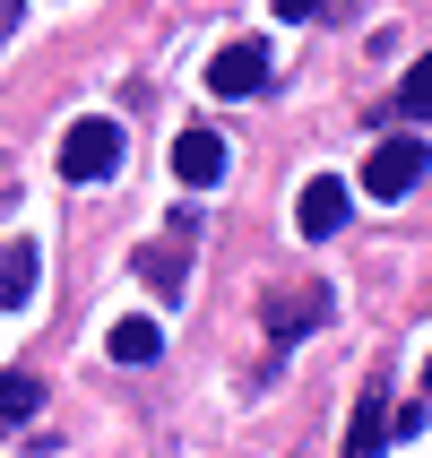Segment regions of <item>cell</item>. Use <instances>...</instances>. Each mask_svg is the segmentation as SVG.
<instances>
[{
    "instance_id": "obj_4",
    "label": "cell",
    "mask_w": 432,
    "mask_h": 458,
    "mask_svg": "<svg viewBox=\"0 0 432 458\" xmlns=\"http://www.w3.org/2000/svg\"><path fill=\"white\" fill-rule=\"evenodd\" d=\"M389 450V381L372 372L355 398V415H346V458H381Z\"/></svg>"
},
{
    "instance_id": "obj_7",
    "label": "cell",
    "mask_w": 432,
    "mask_h": 458,
    "mask_svg": "<svg viewBox=\"0 0 432 458\" xmlns=\"http://www.w3.org/2000/svg\"><path fill=\"white\" fill-rule=\"evenodd\" d=\"M208 87H216V96H259V87H268V52L259 44H225L208 61Z\"/></svg>"
},
{
    "instance_id": "obj_2",
    "label": "cell",
    "mask_w": 432,
    "mask_h": 458,
    "mask_svg": "<svg viewBox=\"0 0 432 458\" xmlns=\"http://www.w3.org/2000/svg\"><path fill=\"white\" fill-rule=\"evenodd\" d=\"M259 320H268V346H303V337L329 320V285L303 277L294 294H268V303H259Z\"/></svg>"
},
{
    "instance_id": "obj_1",
    "label": "cell",
    "mask_w": 432,
    "mask_h": 458,
    "mask_svg": "<svg viewBox=\"0 0 432 458\" xmlns=\"http://www.w3.org/2000/svg\"><path fill=\"white\" fill-rule=\"evenodd\" d=\"M61 174H70V182H113V174H122V122H104V113L70 122V139H61Z\"/></svg>"
},
{
    "instance_id": "obj_9",
    "label": "cell",
    "mask_w": 432,
    "mask_h": 458,
    "mask_svg": "<svg viewBox=\"0 0 432 458\" xmlns=\"http://www.w3.org/2000/svg\"><path fill=\"white\" fill-rule=\"evenodd\" d=\"M191 242H156V251H139V277L156 285V303H182V285H191Z\"/></svg>"
},
{
    "instance_id": "obj_3",
    "label": "cell",
    "mask_w": 432,
    "mask_h": 458,
    "mask_svg": "<svg viewBox=\"0 0 432 458\" xmlns=\"http://www.w3.org/2000/svg\"><path fill=\"white\" fill-rule=\"evenodd\" d=\"M415 182H424V130L415 139H381V148L363 156V191L372 199H407Z\"/></svg>"
},
{
    "instance_id": "obj_14",
    "label": "cell",
    "mask_w": 432,
    "mask_h": 458,
    "mask_svg": "<svg viewBox=\"0 0 432 458\" xmlns=\"http://www.w3.org/2000/svg\"><path fill=\"white\" fill-rule=\"evenodd\" d=\"M277 18H294V26H303V18H320V0H277Z\"/></svg>"
},
{
    "instance_id": "obj_6",
    "label": "cell",
    "mask_w": 432,
    "mask_h": 458,
    "mask_svg": "<svg viewBox=\"0 0 432 458\" xmlns=\"http://www.w3.org/2000/svg\"><path fill=\"white\" fill-rule=\"evenodd\" d=\"M174 174L191 182V191H216V182H225V139H216V130H182L174 139Z\"/></svg>"
},
{
    "instance_id": "obj_10",
    "label": "cell",
    "mask_w": 432,
    "mask_h": 458,
    "mask_svg": "<svg viewBox=\"0 0 432 458\" xmlns=\"http://www.w3.org/2000/svg\"><path fill=\"white\" fill-rule=\"evenodd\" d=\"M104 355H113V363H156V355H165V337H156V320H113Z\"/></svg>"
},
{
    "instance_id": "obj_8",
    "label": "cell",
    "mask_w": 432,
    "mask_h": 458,
    "mask_svg": "<svg viewBox=\"0 0 432 458\" xmlns=\"http://www.w3.org/2000/svg\"><path fill=\"white\" fill-rule=\"evenodd\" d=\"M35 303V242H0V311H26Z\"/></svg>"
},
{
    "instance_id": "obj_13",
    "label": "cell",
    "mask_w": 432,
    "mask_h": 458,
    "mask_svg": "<svg viewBox=\"0 0 432 458\" xmlns=\"http://www.w3.org/2000/svg\"><path fill=\"white\" fill-rule=\"evenodd\" d=\"M18 18H26V0H0V44L18 35Z\"/></svg>"
},
{
    "instance_id": "obj_5",
    "label": "cell",
    "mask_w": 432,
    "mask_h": 458,
    "mask_svg": "<svg viewBox=\"0 0 432 458\" xmlns=\"http://www.w3.org/2000/svg\"><path fill=\"white\" fill-rule=\"evenodd\" d=\"M294 225H303V242H329V233L346 225V182H337V174H311V182H303V208H294Z\"/></svg>"
},
{
    "instance_id": "obj_12",
    "label": "cell",
    "mask_w": 432,
    "mask_h": 458,
    "mask_svg": "<svg viewBox=\"0 0 432 458\" xmlns=\"http://www.w3.org/2000/svg\"><path fill=\"white\" fill-rule=\"evenodd\" d=\"M424 113H432V61H415V70L398 78V122L424 130Z\"/></svg>"
},
{
    "instance_id": "obj_11",
    "label": "cell",
    "mask_w": 432,
    "mask_h": 458,
    "mask_svg": "<svg viewBox=\"0 0 432 458\" xmlns=\"http://www.w3.org/2000/svg\"><path fill=\"white\" fill-rule=\"evenodd\" d=\"M35 407H44V381L35 372H0V424H26Z\"/></svg>"
}]
</instances>
